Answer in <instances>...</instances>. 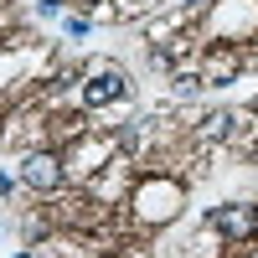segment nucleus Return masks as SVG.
<instances>
[{
	"instance_id": "obj_3",
	"label": "nucleus",
	"mask_w": 258,
	"mask_h": 258,
	"mask_svg": "<svg viewBox=\"0 0 258 258\" xmlns=\"http://www.w3.org/2000/svg\"><path fill=\"white\" fill-rule=\"evenodd\" d=\"M119 93H124V78H119V73H98L88 88H83V103L98 109V103H109V98H119Z\"/></svg>"
},
{
	"instance_id": "obj_5",
	"label": "nucleus",
	"mask_w": 258,
	"mask_h": 258,
	"mask_svg": "<svg viewBox=\"0 0 258 258\" xmlns=\"http://www.w3.org/2000/svg\"><path fill=\"white\" fill-rule=\"evenodd\" d=\"M232 68H238V57H232V52H217V57H212V78H232Z\"/></svg>"
},
{
	"instance_id": "obj_2",
	"label": "nucleus",
	"mask_w": 258,
	"mask_h": 258,
	"mask_svg": "<svg viewBox=\"0 0 258 258\" xmlns=\"http://www.w3.org/2000/svg\"><path fill=\"white\" fill-rule=\"evenodd\" d=\"M212 227H217L222 238H248V232H258V212H253V207H243V202L217 207V212H212Z\"/></svg>"
},
{
	"instance_id": "obj_1",
	"label": "nucleus",
	"mask_w": 258,
	"mask_h": 258,
	"mask_svg": "<svg viewBox=\"0 0 258 258\" xmlns=\"http://www.w3.org/2000/svg\"><path fill=\"white\" fill-rule=\"evenodd\" d=\"M21 181H26L31 191H57L62 186V160L47 155V150H41V155H26L21 160Z\"/></svg>"
},
{
	"instance_id": "obj_4",
	"label": "nucleus",
	"mask_w": 258,
	"mask_h": 258,
	"mask_svg": "<svg viewBox=\"0 0 258 258\" xmlns=\"http://www.w3.org/2000/svg\"><path fill=\"white\" fill-rule=\"evenodd\" d=\"M227 129H232V114H212V119L202 124V135H207V140H227Z\"/></svg>"
}]
</instances>
